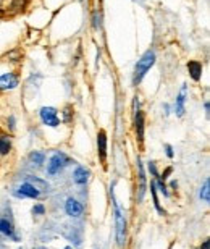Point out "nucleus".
I'll list each match as a JSON object with an SVG mask.
<instances>
[{"mask_svg":"<svg viewBox=\"0 0 210 249\" xmlns=\"http://www.w3.org/2000/svg\"><path fill=\"white\" fill-rule=\"evenodd\" d=\"M88 180H89V170H86L84 167H78L73 172V181L76 185H86Z\"/></svg>","mask_w":210,"mask_h":249,"instance_id":"13","label":"nucleus"},{"mask_svg":"<svg viewBox=\"0 0 210 249\" xmlns=\"http://www.w3.org/2000/svg\"><path fill=\"white\" fill-rule=\"evenodd\" d=\"M154 63H156V52H154L152 49H149L147 52H144V55L139 58L136 67H134V73H133V84L134 86H138V84L142 81L149 70L154 67Z\"/></svg>","mask_w":210,"mask_h":249,"instance_id":"1","label":"nucleus"},{"mask_svg":"<svg viewBox=\"0 0 210 249\" xmlns=\"http://www.w3.org/2000/svg\"><path fill=\"white\" fill-rule=\"evenodd\" d=\"M65 249H73L71 246H67V248H65Z\"/></svg>","mask_w":210,"mask_h":249,"instance_id":"27","label":"nucleus"},{"mask_svg":"<svg viewBox=\"0 0 210 249\" xmlns=\"http://www.w3.org/2000/svg\"><path fill=\"white\" fill-rule=\"evenodd\" d=\"M26 183H29V185H33L34 188L37 189L39 193L49 189V183H46L44 180H41V178H37V177H28V178H26Z\"/></svg>","mask_w":210,"mask_h":249,"instance_id":"15","label":"nucleus"},{"mask_svg":"<svg viewBox=\"0 0 210 249\" xmlns=\"http://www.w3.org/2000/svg\"><path fill=\"white\" fill-rule=\"evenodd\" d=\"M44 159H46V156H44L42 152H39V151H34V152H31V156H29V160H31L33 165H36V167L42 165Z\"/></svg>","mask_w":210,"mask_h":249,"instance_id":"17","label":"nucleus"},{"mask_svg":"<svg viewBox=\"0 0 210 249\" xmlns=\"http://www.w3.org/2000/svg\"><path fill=\"white\" fill-rule=\"evenodd\" d=\"M94 28H96V29L101 28V13H99V12L94 13Z\"/></svg>","mask_w":210,"mask_h":249,"instance_id":"22","label":"nucleus"},{"mask_svg":"<svg viewBox=\"0 0 210 249\" xmlns=\"http://www.w3.org/2000/svg\"><path fill=\"white\" fill-rule=\"evenodd\" d=\"M134 128H136V136L138 141H144V113L141 110L134 112Z\"/></svg>","mask_w":210,"mask_h":249,"instance_id":"11","label":"nucleus"},{"mask_svg":"<svg viewBox=\"0 0 210 249\" xmlns=\"http://www.w3.org/2000/svg\"><path fill=\"white\" fill-rule=\"evenodd\" d=\"M113 199V206H115V228H117V243L120 248L124 246L126 243V213H124V209L120 206V202L115 199L113 193L110 191Z\"/></svg>","mask_w":210,"mask_h":249,"instance_id":"2","label":"nucleus"},{"mask_svg":"<svg viewBox=\"0 0 210 249\" xmlns=\"http://www.w3.org/2000/svg\"><path fill=\"white\" fill-rule=\"evenodd\" d=\"M44 213H46V207L42 204H36L33 207V215H44Z\"/></svg>","mask_w":210,"mask_h":249,"instance_id":"21","label":"nucleus"},{"mask_svg":"<svg viewBox=\"0 0 210 249\" xmlns=\"http://www.w3.org/2000/svg\"><path fill=\"white\" fill-rule=\"evenodd\" d=\"M147 191V180L146 173H144V167L141 159H138V201L141 202L144 199V194Z\"/></svg>","mask_w":210,"mask_h":249,"instance_id":"5","label":"nucleus"},{"mask_svg":"<svg viewBox=\"0 0 210 249\" xmlns=\"http://www.w3.org/2000/svg\"><path fill=\"white\" fill-rule=\"evenodd\" d=\"M36 249H46V248H36Z\"/></svg>","mask_w":210,"mask_h":249,"instance_id":"28","label":"nucleus"},{"mask_svg":"<svg viewBox=\"0 0 210 249\" xmlns=\"http://www.w3.org/2000/svg\"><path fill=\"white\" fill-rule=\"evenodd\" d=\"M149 172L152 173L154 177H158V173H157V168H156V162H149Z\"/></svg>","mask_w":210,"mask_h":249,"instance_id":"23","label":"nucleus"},{"mask_svg":"<svg viewBox=\"0 0 210 249\" xmlns=\"http://www.w3.org/2000/svg\"><path fill=\"white\" fill-rule=\"evenodd\" d=\"M0 233L8 238H13L15 241H18V236L15 235V228H13V223L7 220V218H0Z\"/></svg>","mask_w":210,"mask_h":249,"instance_id":"12","label":"nucleus"},{"mask_svg":"<svg viewBox=\"0 0 210 249\" xmlns=\"http://www.w3.org/2000/svg\"><path fill=\"white\" fill-rule=\"evenodd\" d=\"M201 199L204 202L210 201V180H209V178L204 181V186L201 188Z\"/></svg>","mask_w":210,"mask_h":249,"instance_id":"18","label":"nucleus"},{"mask_svg":"<svg viewBox=\"0 0 210 249\" xmlns=\"http://www.w3.org/2000/svg\"><path fill=\"white\" fill-rule=\"evenodd\" d=\"M157 185H156V181H152L151 183V193H152V197H154V206H156V209L160 212V213H165V211L162 207H160V202H158V197H157Z\"/></svg>","mask_w":210,"mask_h":249,"instance_id":"19","label":"nucleus"},{"mask_svg":"<svg viewBox=\"0 0 210 249\" xmlns=\"http://www.w3.org/2000/svg\"><path fill=\"white\" fill-rule=\"evenodd\" d=\"M165 149H167V156H168L170 159H172V157H173V147H172V146H168V144H167V146H165Z\"/></svg>","mask_w":210,"mask_h":249,"instance_id":"24","label":"nucleus"},{"mask_svg":"<svg viewBox=\"0 0 210 249\" xmlns=\"http://www.w3.org/2000/svg\"><path fill=\"white\" fill-rule=\"evenodd\" d=\"M39 115H41V120H42L44 124H46V126L57 128L58 124H60L57 108H53V107H42L41 112H39Z\"/></svg>","mask_w":210,"mask_h":249,"instance_id":"4","label":"nucleus"},{"mask_svg":"<svg viewBox=\"0 0 210 249\" xmlns=\"http://www.w3.org/2000/svg\"><path fill=\"white\" fill-rule=\"evenodd\" d=\"M68 162H70V159L65 156L63 152L53 154V156L51 157V160H49V163H47V173L51 177L57 175V173L62 170L65 165H68Z\"/></svg>","mask_w":210,"mask_h":249,"instance_id":"3","label":"nucleus"},{"mask_svg":"<svg viewBox=\"0 0 210 249\" xmlns=\"http://www.w3.org/2000/svg\"><path fill=\"white\" fill-rule=\"evenodd\" d=\"M18 86V76L15 73H5L0 76V91H12Z\"/></svg>","mask_w":210,"mask_h":249,"instance_id":"7","label":"nucleus"},{"mask_svg":"<svg viewBox=\"0 0 210 249\" xmlns=\"http://www.w3.org/2000/svg\"><path fill=\"white\" fill-rule=\"evenodd\" d=\"M188 70H189V74H191V78L194 79V81H199V79L202 78V63H199L196 60L189 62Z\"/></svg>","mask_w":210,"mask_h":249,"instance_id":"14","label":"nucleus"},{"mask_svg":"<svg viewBox=\"0 0 210 249\" xmlns=\"http://www.w3.org/2000/svg\"><path fill=\"white\" fill-rule=\"evenodd\" d=\"M71 118H73V107L67 106L63 110V120H65V123H71Z\"/></svg>","mask_w":210,"mask_h":249,"instance_id":"20","label":"nucleus"},{"mask_svg":"<svg viewBox=\"0 0 210 249\" xmlns=\"http://www.w3.org/2000/svg\"><path fill=\"white\" fill-rule=\"evenodd\" d=\"M201 249H210V243H209V240H206L202 243V246H201Z\"/></svg>","mask_w":210,"mask_h":249,"instance_id":"25","label":"nucleus"},{"mask_svg":"<svg viewBox=\"0 0 210 249\" xmlns=\"http://www.w3.org/2000/svg\"><path fill=\"white\" fill-rule=\"evenodd\" d=\"M186 97H188V88H186V84H183L181 91H179L178 97H176V104H175V112H176L178 117L184 115V104H186Z\"/></svg>","mask_w":210,"mask_h":249,"instance_id":"10","label":"nucleus"},{"mask_svg":"<svg viewBox=\"0 0 210 249\" xmlns=\"http://www.w3.org/2000/svg\"><path fill=\"white\" fill-rule=\"evenodd\" d=\"M15 196L17 197H29V199H36L41 196V193L37 191L36 188L33 185H29V183L24 181L21 186H19L17 191H15Z\"/></svg>","mask_w":210,"mask_h":249,"instance_id":"6","label":"nucleus"},{"mask_svg":"<svg viewBox=\"0 0 210 249\" xmlns=\"http://www.w3.org/2000/svg\"><path fill=\"white\" fill-rule=\"evenodd\" d=\"M10 128H12V129L15 128V118L13 117H10Z\"/></svg>","mask_w":210,"mask_h":249,"instance_id":"26","label":"nucleus"},{"mask_svg":"<svg viewBox=\"0 0 210 249\" xmlns=\"http://www.w3.org/2000/svg\"><path fill=\"white\" fill-rule=\"evenodd\" d=\"M12 151V139L10 136H0V156H7Z\"/></svg>","mask_w":210,"mask_h":249,"instance_id":"16","label":"nucleus"},{"mask_svg":"<svg viewBox=\"0 0 210 249\" xmlns=\"http://www.w3.org/2000/svg\"><path fill=\"white\" fill-rule=\"evenodd\" d=\"M65 212H67L70 217H79L83 213V204L76 201V199L68 197L67 202H65Z\"/></svg>","mask_w":210,"mask_h":249,"instance_id":"8","label":"nucleus"},{"mask_svg":"<svg viewBox=\"0 0 210 249\" xmlns=\"http://www.w3.org/2000/svg\"><path fill=\"white\" fill-rule=\"evenodd\" d=\"M97 154L102 162L107 160V134L104 129L97 133Z\"/></svg>","mask_w":210,"mask_h":249,"instance_id":"9","label":"nucleus"}]
</instances>
